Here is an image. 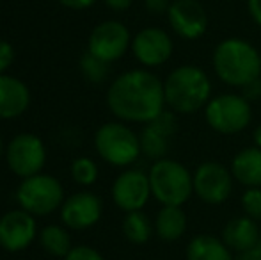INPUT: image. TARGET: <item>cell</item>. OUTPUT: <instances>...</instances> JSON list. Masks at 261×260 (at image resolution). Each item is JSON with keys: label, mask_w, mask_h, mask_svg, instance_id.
<instances>
[{"label": "cell", "mask_w": 261, "mask_h": 260, "mask_svg": "<svg viewBox=\"0 0 261 260\" xmlns=\"http://www.w3.org/2000/svg\"><path fill=\"white\" fill-rule=\"evenodd\" d=\"M107 105L123 122L146 125L164 112V82L148 69L124 72L110 84Z\"/></svg>", "instance_id": "cell-1"}, {"label": "cell", "mask_w": 261, "mask_h": 260, "mask_svg": "<svg viewBox=\"0 0 261 260\" xmlns=\"http://www.w3.org/2000/svg\"><path fill=\"white\" fill-rule=\"evenodd\" d=\"M213 68L220 80L234 87H244L261 75V56L249 41L229 38L219 43L213 52Z\"/></svg>", "instance_id": "cell-2"}, {"label": "cell", "mask_w": 261, "mask_h": 260, "mask_svg": "<svg viewBox=\"0 0 261 260\" xmlns=\"http://www.w3.org/2000/svg\"><path fill=\"white\" fill-rule=\"evenodd\" d=\"M210 93L212 84L208 75L197 66H179L164 82L165 104L179 114L199 111L210 102Z\"/></svg>", "instance_id": "cell-3"}, {"label": "cell", "mask_w": 261, "mask_h": 260, "mask_svg": "<svg viewBox=\"0 0 261 260\" xmlns=\"http://www.w3.org/2000/svg\"><path fill=\"white\" fill-rule=\"evenodd\" d=\"M151 195L162 205L181 207L194 191L192 175L183 164L172 159L155 160L148 173Z\"/></svg>", "instance_id": "cell-4"}, {"label": "cell", "mask_w": 261, "mask_h": 260, "mask_svg": "<svg viewBox=\"0 0 261 260\" xmlns=\"http://www.w3.org/2000/svg\"><path fill=\"white\" fill-rule=\"evenodd\" d=\"M96 152L105 162L117 168L134 164L141 155V141L130 127L119 122H109L101 125L94 135Z\"/></svg>", "instance_id": "cell-5"}, {"label": "cell", "mask_w": 261, "mask_h": 260, "mask_svg": "<svg viewBox=\"0 0 261 260\" xmlns=\"http://www.w3.org/2000/svg\"><path fill=\"white\" fill-rule=\"evenodd\" d=\"M64 187L52 175L38 173L23 178L16 189V201L20 208L32 216H48L64 203Z\"/></svg>", "instance_id": "cell-6"}, {"label": "cell", "mask_w": 261, "mask_h": 260, "mask_svg": "<svg viewBox=\"0 0 261 260\" xmlns=\"http://www.w3.org/2000/svg\"><path fill=\"white\" fill-rule=\"evenodd\" d=\"M208 125L219 134H238L251 123V104L242 94H219L204 107Z\"/></svg>", "instance_id": "cell-7"}, {"label": "cell", "mask_w": 261, "mask_h": 260, "mask_svg": "<svg viewBox=\"0 0 261 260\" xmlns=\"http://www.w3.org/2000/svg\"><path fill=\"white\" fill-rule=\"evenodd\" d=\"M6 160L9 170L23 180L41 173L46 162L45 143L36 134H18L6 146Z\"/></svg>", "instance_id": "cell-8"}, {"label": "cell", "mask_w": 261, "mask_h": 260, "mask_svg": "<svg viewBox=\"0 0 261 260\" xmlns=\"http://www.w3.org/2000/svg\"><path fill=\"white\" fill-rule=\"evenodd\" d=\"M130 46L132 39L126 25L116 20H107L93 29L87 41V52L110 64L121 59Z\"/></svg>", "instance_id": "cell-9"}, {"label": "cell", "mask_w": 261, "mask_h": 260, "mask_svg": "<svg viewBox=\"0 0 261 260\" xmlns=\"http://www.w3.org/2000/svg\"><path fill=\"white\" fill-rule=\"evenodd\" d=\"M229 170L219 162H203L194 173V193L208 205H220L231 196L233 178Z\"/></svg>", "instance_id": "cell-10"}, {"label": "cell", "mask_w": 261, "mask_h": 260, "mask_svg": "<svg viewBox=\"0 0 261 260\" xmlns=\"http://www.w3.org/2000/svg\"><path fill=\"white\" fill-rule=\"evenodd\" d=\"M38 235L36 216L23 208L9 210L0 218V248L9 253L23 251Z\"/></svg>", "instance_id": "cell-11"}, {"label": "cell", "mask_w": 261, "mask_h": 260, "mask_svg": "<svg viewBox=\"0 0 261 260\" xmlns=\"http://www.w3.org/2000/svg\"><path fill=\"white\" fill-rule=\"evenodd\" d=\"M151 196L149 177L141 170H126L114 180L112 200L121 210H141Z\"/></svg>", "instance_id": "cell-12"}, {"label": "cell", "mask_w": 261, "mask_h": 260, "mask_svg": "<svg viewBox=\"0 0 261 260\" xmlns=\"http://www.w3.org/2000/svg\"><path fill=\"white\" fill-rule=\"evenodd\" d=\"M103 203L100 196L89 191H80L68 196L61 207V221L69 230H87L101 218Z\"/></svg>", "instance_id": "cell-13"}, {"label": "cell", "mask_w": 261, "mask_h": 260, "mask_svg": "<svg viewBox=\"0 0 261 260\" xmlns=\"http://www.w3.org/2000/svg\"><path fill=\"white\" fill-rule=\"evenodd\" d=\"M132 52L141 64L155 68L171 59L172 39L164 29L146 27L132 39Z\"/></svg>", "instance_id": "cell-14"}, {"label": "cell", "mask_w": 261, "mask_h": 260, "mask_svg": "<svg viewBox=\"0 0 261 260\" xmlns=\"http://www.w3.org/2000/svg\"><path fill=\"white\" fill-rule=\"evenodd\" d=\"M178 130V122L176 116L169 111H164L160 116L146 123L142 132L139 134V141H141V152L144 153L148 159L160 160L165 159L169 148H171V141L176 135Z\"/></svg>", "instance_id": "cell-15"}, {"label": "cell", "mask_w": 261, "mask_h": 260, "mask_svg": "<svg viewBox=\"0 0 261 260\" xmlns=\"http://www.w3.org/2000/svg\"><path fill=\"white\" fill-rule=\"evenodd\" d=\"M172 31L185 39H197L206 32L208 16L197 0H174L167 11Z\"/></svg>", "instance_id": "cell-16"}, {"label": "cell", "mask_w": 261, "mask_h": 260, "mask_svg": "<svg viewBox=\"0 0 261 260\" xmlns=\"http://www.w3.org/2000/svg\"><path fill=\"white\" fill-rule=\"evenodd\" d=\"M31 105V91L23 80L13 75H0V120H16Z\"/></svg>", "instance_id": "cell-17"}, {"label": "cell", "mask_w": 261, "mask_h": 260, "mask_svg": "<svg viewBox=\"0 0 261 260\" xmlns=\"http://www.w3.org/2000/svg\"><path fill=\"white\" fill-rule=\"evenodd\" d=\"M222 241L231 251L244 253L261 241V228L258 226V221L251 219L249 216L234 218L224 226Z\"/></svg>", "instance_id": "cell-18"}, {"label": "cell", "mask_w": 261, "mask_h": 260, "mask_svg": "<svg viewBox=\"0 0 261 260\" xmlns=\"http://www.w3.org/2000/svg\"><path fill=\"white\" fill-rule=\"evenodd\" d=\"M231 173L247 187H261V148L251 146L238 152L231 164Z\"/></svg>", "instance_id": "cell-19"}, {"label": "cell", "mask_w": 261, "mask_h": 260, "mask_svg": "<svg viewBox=\"0 0 261 260\" xmlns=\"http://www.w3.org/2000/svg\"><path fill=\"white\" fill-rule=\"evenodd\" d=\"M187 230V216L181 207L164 205L155 219V232L162 241H178Z\"/></svg>", "instance_id": "cell-20"}, {"label": "cell", "mask_w": 261, "mask_h": 260, "mask_svg": "<svg viewBox=\"0 0 261 260\" xmlns=\"http://www.w3.org/2000/svg\"><path fill=\"white\" fill-rule=\"evenodd\" d=\"M187 260H234L224 241L213 235H197L187 246Z\"/></svg>", "instance_id": "cell-21"}, {"label": "cell", "mask_w": 261, "mask_h": 260, "mask_svg": "<svg viewBox=\"0 0 261 260\" xmlns=\"http://www.w3.org/2000/svg\"><path fill=\"white\" fill-rule=\"evenodd\" d=\"M41 248L55 258H64L71 251V237L64 225H48L39 233Z\"/></svg>", "instance_id": "cell-22"}, {"label": "cell", "mask_w": 261, "mask_h": 260, "mask_svg": "<svg viewBox=\"0 0 261 260\" xmlns=\"http://www.w3.org/2000/svg\"><path fill=\"white\" fill-rule=\"evenodd\" d=\"M153 225L149 218L142 210L126 212V218L123 221V233L130 243L144 244L149 241L153 233Z\"/></svg>", "instance_id": "cell-23"}, {"label": "cell", "mask_w": 261, "mask_h": 260, "mask_svg": "<svg viewBox=\"0 0 261 260\" xmlns=\"http://www.w3.org/2000/svg\"><path fill=\"white\" fill-rule=\"evenodd\" d=\"M80 72L86 77V80L93 84H100L109 77V63H105L103 59L93 56L91 52H86L80 57Z\"/></svg>", "instance_id": "cell-24"}, {"label": "cell", "mask_w": 261, "mask_h": 260, "mask_svg": "<svg viewBox=\"0 0 261 260\" xmlns=\"http://www.w3.org/2000/svg\"><path fill=\"white\" fill-rule=\"evenodd\" d=\"M71 177L79 185H93L98 180V166L89 157H79L71 164Z\"/></svg>", "instance_id": "cell-25"}, {"label": "cell", "mask_w": 261, "mask_h": 260, "mask_svg": "<svg viewBox=\"0 0 261 260\" xmlns=\"http://www.w3.org/2000/svg\"><path fill=\"white\" fill-rule=\"evenodd\" d=\"M242 207L245 216H249L254 221H261V189L249 187L242 196Z\"/></svg>", "instance_id": "cell-26"}, {"label": "cell", "mask_w": 261, "mask_h": 260, "mask_svg": "<svg viewBox=\"0 0 261 260\" xmlns=\"http://www.w3.org/2000/svg\"><path fill=\"white\" fill-rule=\"evenodd\" d=\"M64 260H105L100 251L91 246H73Z\"/></svg>", "instance_id": "cell-27"}, {"label": "cell", "mask_w": 261, "mask_h": 260, "mask_svg": "<svg viewBox=\"0 0 261 260\" xmlns=\"http://www.w3.org/2000/svg\"><path fill=\"white\" fill-rule=\"evenodd\" d=\"M14 63V49L9 41L0 39V75L6 73Z\"/></svg>", "instance_id": "cell-28"}, {"label": "cell", "mask_w": 261, "mask_h": 260, "mask_svg": "<svg viewBox=\"0 0 261 260\" xmlns=\"http://www.w3.org/2000/svg\"><path fill=\"white\" fill-rule=\"evenodd\" d=\"M240 89H242V97H244L247 102L258 100V98L261 97V79L251 80V82L245 84V86L240 87Z\"/></svg>", "instance_id": "cell-29"}, {"label": "cell", "mask_w": 261, "mask_h": 260, "mask_svg": "<svg viewBox=\"0 0 261 260\" xmlns=\"http://www.w3.org/2000/svg\"><path fill=\"white\" fill-rule=\"evenodd\" d=\"M144 6L149 13L158 14V13H165V11H169L171 2H169V0H144Z\"/></svg>", "instance_id": "cell-30"}, {"label": "cell", "mask_w": 261, "mask_h": 260, "mask_svg": "<svg viewBox=\"0 0 261 260\" xmlns=\"http://www.w3.org/2000/svg\"><path fill=\"white\" fill-rule=\"evenodd\" d=\"M61 6L68 7V9H75V11H80V9H87V7L93 6L96 0H57Z\"/></svg>", "instance_id": "cell-31"}, {"label": "cell", "mask_w": 261, "mask_h": 260, "mask_svg": "<svg viewBox=\"0 0 261 260\" xmlns=\"http://www.w3.org/2000/svg\"><path fill=\"white\" fill-rule=\"evenodd\" d=\"M247 7L252 20L261 27V0H247Z\"/></svg>", "instance_id": "cell-32"}, {"label": "cell", "mask_w": 261, "mask_h": 260, "mask_svg": "<svg viewBox=\"0 0 261 260\" xmlns=\"http://www.w3.org/2000/svg\"><path fill=\"white\" fill-rule=\"evenodd\" d=\"M234 260H261V241L256 244L254 248H251V250L240 253Z\"/></svg>", "instance_id": "cell-33"}, {"label": "cell", "mask_w": 261, "mask_h": 260, "mask_svg": "<svg viewBox=\"0 0 261 260\" xmlns=\"http://www.w3.org/2000/svg\"><path fill=\"white\" fill-rule=\"evenodd\" d=\"M105 6L110 7L112 11H126L132 6L134 0H103Z\"/></svg>", "instance_id": "cell-34"}, {"label": "cell", "mask_w": 261, "mask_h": 260, "mask_svg": "<svg viewBox=\"0 0 261 260\" xmlns=\"http://www.w3.org/2000/svg\"><path fill=\"white\" fill-rule=\"evenodd\" d=\"M254 145L261 148V125L254 130Z\"/></svg>", "instance_id": "cell-35"}, {"label": "cell", "mask_w": 261, "mask_h": 260, "mask_svg": "<svg viewBox=\"0 0 261 260\" xmlns=\"http://www.w3.org/2000/svg\"><path fill=\"white\" fill-rule=\"evenodd\" d=\"M6 153V148H4V141H2V135H0V159H2V155Z\"/></svg>", "instance_id": "cell-36"}, {"label": "cell", "mask_w": 261, "mask_h": 260, "mask_svg": "<svg viewBox=\"0 0 261 260\" xmlns=\"http://www.w3.org/2000/svg\"><path fill=\"white\" fill-rule=\"evenodd\" d=\"M259 79H261V75H259Z\"/></svg>", "instance_id": "cell-37"}]
</instances>
